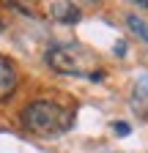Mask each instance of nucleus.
Listing matches in <instances>:
<instances>
[{"label":"nucleus","instance_id":"f257e3e1","mask_svg":"<svg viewBox=\"0 0 148 153\" xmlns=\"http://www.w3.org/2000/svg\"><path fill=\"white\" fill-rule=\"evenodd\" d=\"M71 120H74V109L49 99H33L19 115L22 128L36 137H58L71 128Z\"/></svg>","mask_w":148,"mask_h":153},{"label":"nucleus","instance_id":"f03ea898","mask_svg":"<svg viewBox=\"0 0 148 153\" xmlns=\"http://www.w3.org/2000/svg\"><path fill=\"white\" fill-rule=\"evenodd\" d=\"M47 63L66 76H90L93 82L102 79V71L96 63V55L85 49L82 44H61V47H52L47 52Z\"/></svg>","mask_w":148,"mask_h":153},{"label":"nucleus","instance_id":"7ed1b4c3","mask_svg":"<svg viewBox=\"0 0 148 153\" xmlns=\"http://www.w3.org/2000/svg\"><path fill=\"white\" fill-rule=\"evenodd\" d=\"M129 104H132V109H135L137 118H148V71H140L137 74Z\"/></svg>","mask_w":148,"mask_h":153},{"label":"nucleus","instance_id":"20e7f679","mask_svg":"<svg viewBox=\"0 0 148 153\" xmlns=\"http://www.w3.org/2000/svg\"><path fill=\"white\" fill-rule=\"evenodd\" d=\"M16 85H19V76H16L14 63L8 60L6 55H0V101H6L14 96Z\"/></svg>","mask_w":148,"mask_h":153},{"label":"nucleus","instance_id":"39448f33","mask_svg":"<svg viewBox=\"0 0 148 153\" xmlns=\"http://www.w3.org/2000/svg\"><path fill=\"white\" fill-rule=\"evenodd\" d=\"M49 11L55 22H63V25H74L82 19L80 6H74V3H49Z\"/></svg>","mask_w":148,"mask_h":153},{"label":"nucleus","instance_id":"423d86ee","mask_svg":"<svg viewBox=\"0 0 148 153\" xmlns=\"http://www.w3.org/2000/svg\"><path fill=\"white\" fill-rule=\"evenodd\" d=\"M126 25L132 27V30H135V33H137V36L143 38V41H148V27H145V22H143L140 16H135V14H129V16H126Z\"/></svg>","mask_w":148,"mask_h":153},{"label":"nucleus","instance_id":"0eeeda50","mask_svg":"<svg viewBox=\"0 0 148 153\" xmlns=\"http://www.w3.org/2000/svg\"><path fill=\"white\" fill-rule=\"evenodd\" d=\"M113 128H115L118 137H126V134H129V126H126L123 120H115V126H113Z\"/></svg>","mask_w":148,"mask_h":153}]
</instances>
